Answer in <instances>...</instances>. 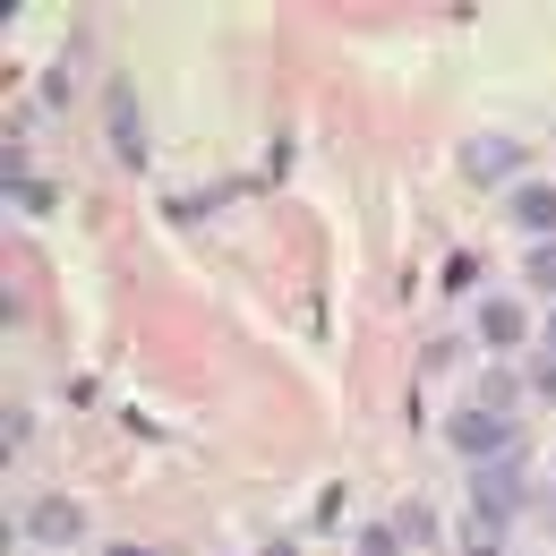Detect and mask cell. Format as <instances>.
I'll list each match as a JSON object with an SVG mask.
<instances>
[{
    "label": "cell",
    "mask_w": 556,
    "mask_h": 556,
    "mask_svg": "<svg viewBox=\"0 0 556 556\" xmlns=\"http://www.w3.org/2000/svg\"><path fill=\"white\" fill-rule=\"evenodd\" d=\"M445 445H454L463 463H496V454H514V419H505V412H480V403H471V412L445 419Z\"/></svg>",
    "instance_id": "1"
},
{
    "label": "cell",
    "mask_w": 556,
    "mask_h": 556,
    "mask_svg": "<svg viewBox=\"0 0 556 556\" xmlns=\"http://www.w3.org/2000/svg\"><path fill=\"white\" fill-rule=\"evenodd\" d=\"M471 505H480L488 522H514V505H522V463H514V454L471 463Z\"/></svg>",
    "instance_id": "2"
},
{
    "label": "cell",
    "mask_w": 556,
    "mask_h": 556,
    "mask_svg": "<svg viewBox=\"0 0 556 556\" xmlns=\"http://www.w3.org/2000/svg\"><path fill=\"white\" fill-rule=\"evenodd\" d=\"M103 121H112V154L138 172V163H146V129H138V86H129V77L103 86Z\"/></svg>",
    "instance_id": "3"
},
{
    "label": "cell",
    "mask_w": 556,
    "mask_h": 556,
    "mask_svg": "<svg viewBox=\"0 0 556 556\" xmlns=\"http://www.w3.org/2000/svg\"><path fill=\"white\" fill-rule=\"evenodd\" d=\"M26 531H35L43 548H70V540H86V505H77V496H35V505H26Z\"/></svg>",
    "instance_id": "4"
},
{
    "label": "cell",
    "mask_w": 556,
    "mask_h": 556,
    "mask_svg": "<svg viewBox=\"0 0 556 556\" xmlns=\"http://www.w3.org/2000/svg\"><path fill=\"white\" fill-rule=\"evenodd\" d=\"M463 172H471V180H514V172H522V146L514 138H471L463 146Z\"/></svg>",
    "instance_id": "5"
},
{
    "label": "cell",
    "mask_w": 556,
    "mask_h": 556,
    "mask_svg": "<svg viewBox=\"0 0 556 556\" xmlns=\"http://www.w3.org/2000/svg\"><path fill=\"white\" fill-rule=\"evenodd\" d=\"M505 214H514V223H522L531 240H548V231H556V189H540V180H522V189L505 198Z\"/></svg>",
    "instance_id": "6"
},
{
    "label": "cell",
    "mask_w": 556,
    "mask_h": 556,
    "mask_svg": "<svg viewBox=\"0 0 556 556\" xmlns=\"http://www.w3.org/2000/svg\"><path fill=\"white\" fill-rule=\"evenodd\" d=\"M480 334H488L496 351H514L522 334H531V317H522V300H488V308H480Z\"/></svg>",
    "instance_id": "7"
},
{
    "label": "cell",
    "mask_w": 556,
    "mask_h": 556,
    "mask_svg": "<svg viewBox=\"0 0 556 556\" xmlns=\"http://www.w3.org/2000/svg\"><path fill=\"white\" fill-rule=\"evenodd\" d=\"M514 394H522V386H514L505 368H488V377H480V412H514Z\"/></svg>",
    "instance_id": "8"
},
{
    "label": "cell",
    "mask_w": 556,
    "mask_h": 556,
    "mask_svg": "<svg viewBox=\"0 0 556 556\" xmlns=\"http://www.w3.org/2000/svg\"><path fill=\"white\" fill-rule=\"evenodd\" d=\"M394 531H403V540H437V514H428V505H419V496H412V505L394 514Z\"/></svg>",
    "instance_id": "9"
},
{
    "label": "cell",
    "mask_w": 556,
    "mask_h": 556,
    "mask_svg": "<svg viewBox=\"0 0 556 556\" xmlns=\"http://www.w3.org/2000/svg\"><path fill=\"white\" fill-rule=\"evenodd\" d=\"M359 556H403V531H394V522H368V531H359Z\"/></svg>",
    "instance_id": "10"
},
{
    "label": "cell",
    "mask_w": 556,
    "mask_h": 556,
    "mask_svg": "<svg viewBox=\"0 0 556 556\" xmlns=\"http://www.w3.org/2000/svg\"><path fill=\"white\" fill-rule=\"evenodd\" d=\"M522 275L540 282V291H556V240H540V249H531V257H522Z\"/></svg>",
    "instance_id": "11"
},
{
    "label": "cell",
    "mask_w": 556,
    "mask_h": 556,
    "mask_svg": "<svg viewBox=\"0 0 556 556\" xmlns=\"http://www.w3.org/2000/svg\"><path fill=\"white\" fill-rule=\"evenodd\" d=\"M103 556H154V548H138V540H121V548H103Z\"/></svg>",
    "instance_id": "12"
},
{
    "label": "cell",
    "mask_w": 556,
    "mask_h": 556,
    "mask_svg": "<svg viewBox=\"0 0 556 556\" xmlns=\"http://www.w3.org/2000/svg\"><path fill=\"white\" fill-rule=\"evenodd\" d=\"M266 556H300V548H291V540H275V548H266Z\"/></svg>",
    "instance_id": "13"
},
{
    "label": "cell",
    "mask_w": 556,
    "mask_h": 556,
    "mask_svg": "<svg viewBox=\"0 0 556 556\" xmlns=\"http://www.w3.org/2000/svg\"><path fill=\"white\" fill-rule=\"evenodd\" d=\"M548 351H556V317H548Z\"/></svg>",
    "instance_id": "14"
},
{
    "label": "cell",
    "mask_w": 556,
    "mask_h": 556,
    "mask_svg": "<svg viewBox=\"0 0 556 556\" xmlns=\"http://www.w3.org/2000/svg\"><path fill=\"white\" fill-rule=\"evenodd\" d=\"M463 556H480V548H463Z\"/></svg>",
    "instance_id": "15"
},
{
    "label": "cell",
    "mask_w": 556,
    "mask_h": 556,
    "mask_svg": "<svg viewBox=\"0 0 556 556\" xmlns=\"http://www.w3.org/2000/svg\"><path fill=\"white\" fill-rule=\"evenodd\" d=\"M548 514H556V496H548Z\"/></svg>",
    "instance_id": "16"
}]
</instances>
